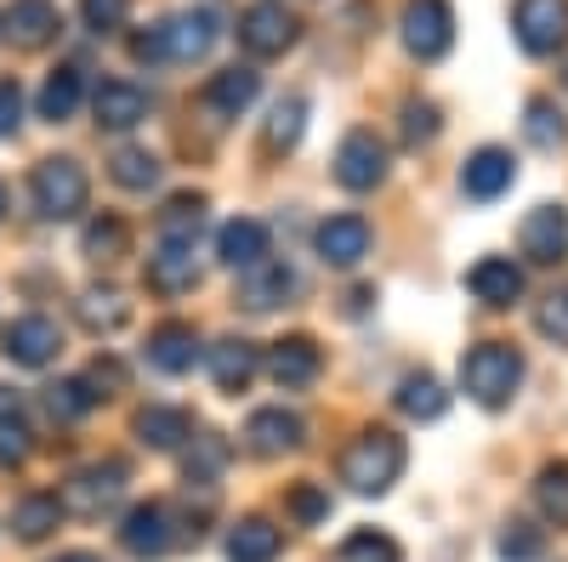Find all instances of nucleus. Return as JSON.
Returning a JSON list of instances; mask_svg holds the SVG:
<instances>
[{
    "instance_id": "1",
    "label": "nucleus",
    "mask_w": 568,
    "mask_h": 562,
    "mask_svg": "<svg viewBox=\"0 0 568 562\" xmlns=\"http://www.w3.org/2000/svg\"><path fill=\"white\" fill-rule=\"evenodd\" d=\"M216 34H222L216 12H205V7L200 12H176V18L154 23L149 34H136L131 58L136 63H200V58H211Z\"/></svg>"
},
{
    "instance_id": "2",
    "label": "nucleus",
    "mask_w": 568,
    "mask_h": 562,
    "mask_svg": "<svg viewBox=\"0 0 568 562\" xmlns=\"http://www.w3.org/2000/svg\"><path fill=\"white\" fill-rule=\"evenodd\" d=\"M524 387V352L511 341H484L460 358V392L478 409H506Z\"/></svg>"
},
{
    "instance_id": "3",
    "label": "nucleus",
    "mask_w": 568,
    "mask_h": 562,
    "mask_svg": "<svg viewBox=\"0 0 568 562\" xmlns=\"http://www.w3.org/2000/svg\"><path fill=\"white\" fill-rule=\"evenodd\" d=\"M404 460H409V449H404L398 432L369 427V432H358V438L347 443V454H342V483H347L353 494H387V489L404 478Z\"/></svg>"
},
{
    "instance_id": "4",
    "label": "nucleus",
    "mask_w": 568,
    "mask_h": 562,
    "mask_svg": "<svg viewBox=\"0 0 568 562\" xmlns=\"http://www.w3.org/2000/svg\"><path fill=\"white\" fill-rule=\"evenodd\" d=\"M29 194H34V211H40L45 222H74V216L85 211V200H91V182H85L80 160L63 154V160H40V165H34Z\"/></svg>"
},
{
    "instance_id": "5",
    "label": "nucleus",
    "mask_w": 568,
    "mask_h": 562,
    "mask_svg": "<svg viewBox=\"0 0 568 562\" xmlns=\"http://www.w3.org/2000/svg\"><path fill=\"white\" fill-rule=\"evenodd\" d=\"M131 466L125 460H91L63 483V511H80V518H103V511L125 494Z\"/></svg>"
},
{
    "instance_id": "6",
    "label": "nucleus",
    "mask_w": 568,
    "mask_h": 562,
    "mask_svg": "<svg viewBox=\"0 0 568 562\" xmlns=\"http://www.w3.org/2000/svg\"><path fill=\"white\" fill-rule=\"evenodd\" d=\"M511 34L529 58H551L568 45V0H517L511 7Z\"/></svg>"
},
{
    "instance_id": "7",
    "label": "nucleus",
    "mask_w": 568,
    "mask_h": 562,
    "mask_svg": "<svg viewBox=\"0 0 568 562\" xmlns=\"http://www.w3.org/2000/svg\"><path fill=\"white\" fill-rule=\"evenodd\" d=\"M0 352H7V364H18V369H45V364L63 352L58 318H45V313H23V318H12L7 330H0Z\"/></svg>"
},
{
    "instance_id": "8",
    "label": "nucleus",
    "mask_w": 568,
    "mask_h": 562,
    "mask_svg": "<svg viewBox=\"0 0 568 562\" xmlns=\"http://www.w3.org/2000/svg\"><path fill=\"white\" fill-rule=\"evenodd\" d=\"M398 29H404L409 58H420V63H438L449 45H455V12H449V0H409Z\"/></svg>"
},
{
    "instance_id": "9",
    "label": "nucleus",
    "mask_w": 568,
    "mask_h": 562,
    "mask_svg": "<svg viewBox=\"0 0 568 562\" xmlns=\"http://www.w3.org/2000/svg\"><path fill=\"white\" fill-rule=\"evenodd\" d=\"M336 182L347 194H369V187L387 182V143L375 131H347L336 149Z\"/></svg>"
},
{
    "instance_id": "10",
    "label": "nucleus",
    "mask_w": 568,
    "mask_h": 562,
    "mask_svg": "<svg viewBox=\"0 0 568 562\" xmlns=\"http://www.w3.org/2000/svg\"><path fill=\"white\" fill-rule=\"evenodd\" d=\"M296 18L278 7V0H256V7L240 12V45L251 58H278V52H291L296 45Z\"/></svg>"
},
{
    "instance_id": "11",
    "label": "nucleus",
    "mask_w": 568,
    "mask_h": 562,
    "mask_svg": "<svg viewBox=\"0 0 568 562\" xmlns=\"http://www.w3.org/2000/svg\"><path fill=\"white\" fill-rule=\"evenodd\" d=\"M120 545L136 556V562H160L171 545H176V523H171V505L149 500V505H131L125 523H120Z\"/></svg>"
},
{
    "instance_id": "12",
    "label": "nucleus",
    "mask_w": 568,
    "mask_h": 562,
    "mask_svg": "<svg viewBox=\"0 0 568 562\" xmlns=\"http://www.w3.org/2000/svg\"><path fill=\"white\" fill-rule=\"evenodd\" d=\"M517 251H524L535 267H557L568 256V211L562 205H535L517 227Z\"/></svg>"
},
{
    "instance_id": "13",
    "label": "nucleus",
    "mask_w": 568,
    "mask_h": 562,
    "mask_svg": "<svg viewBox=\"0 0 568 562\" xmlns=\"http://www.w3.org/2000/svg\"><path fill=\"white\" fill-rule=\"evenodd\" d=\"M256 91H262V74L256 69H222V74H211L205 80V91H200V109L216 120V125H227V120H240L251 103H256Z\"/></svg>"
},
{
    "instance_id": "14",
    "label": "nucleus",
    "mask_w": 568,
    "mask_h": 562,
    "mask_svg": "<svg viewBox=\"0 0 568 562\" xmlns=\"http://www.w3.org/2000/svg\"><path fill=\"white\" fill-rule=\"evenodd\" d=\"M313 251H318V262H324V267H358V262L369 256V222H364V216H353V211L318 222Z\"/></svg>"
},
{
    "instance_id": "15",
    "label": "nucleus",
    "mask_w": 568,
    "mask_h": 562,
    "mask_svg": "<svg viewBox=\"0 0 568 562\" xmlns=\"http://www.w3.org/2000/svg\"><path fill=\"white\" fill-rule=\"evenodd\" d=\"M0 34H7L12 45H23V52H34V45H45V40H58L63 34L58 0H12L7 18H0Z\"/></svg>"
},
{
    "instance_id": "16",
    "label": "nucleus",
    "mask_w": 568,
    "mask_h": 562,
    "mask_svg": "<svg viewBox=\"0 0 568 562\" xmlns=\"http://www.w3.org/2000/svg\"><path fill=\"white\" fill-rule=\"evenodd\" d=\"M318 369H324V352H318L313 336H284V341H273V352H267V375H273L284 392L313 387Z\"/></svg>"
},
{
    "instance_id": "17",
    "label": "nucleus",
    "mask_w": 568,
    "mask_h": 562,
    "mask_svg": "<svg viewBox=\"0 0 568 562\" xmlns=\"http://www.w3.org/2000/svg\"><path fill=\"white\" fill-rule=\"evenodd\" d=\"M296 290H302V278L284 262H273V256L240 273V307H251V313H273V307L291 302Z\"/></svg>"
},
{
    "instance_id": "18",
    "label": "nucleus",
    "mask_w": 568,
    "mask_h": 562,
    "mask_svg": "<svg viewBox=\"0 0 568 562\" xmlns=\"http://www.w3.org/2000/svg\"><path fill=\"white\" fill-rule=\"evenodd\" d=\"M91 114H98L103 131H136L149 120V91L131 85V80H103L91 91Z\"/></svg>"
},
{
    "instance_id": "19",
    "label": "nucleus",
    "mask_w": 568,
    "mask_h": 562,
    "mask_svg": "<svg viewBox=\"0 0 568 562\" xmlns=\"http://www.w3.org/2000/svg\"><path fill=\"white\" fill-rule=\"evenodd\" d=\"M216 256H222V267H233V273H245V267L267 262V256H273V233H267V222H256V216H233V222L216 233Z\"/></svg>"
},
{
    "instance_id": "20",
    "label": "nucleus",
    "mask_w": 568,
    "mask_h": 562,
    "mask_svg": "<svg viewBox=\"0 0 568 562\" xmlns=\"http://www.w3.org/2000/svg\"><path fill=\"white\" fill-rule=\"evenodd\" d=\"M511 182H517V160H511L506 149H478V154L466 160V171H460V194L478 200V205H489V200L506 194Z\"/></svg>"
},
{
    "instance_id": "21",
    "label": "nucleus",
    "mask_w": 568,
    "mask_h": 562,
    "mask_svg": "<svg viewBox=\"0 0 568 562\" xmlns=\"http://www.w3.org/2000/svg\"><path fill=\"white\" fill-rule=\"evenodd\" d=\"M149 364L160 369V375H187L194 369V358H200V336H194V324H182V318H165V324H154L149 330Z\"/></svg>"
},
{
    "instance_id": "22",
    "label": "nucleus",
    "mask_w": 568,
    "mask_h": 562,
    "mask_svg": "<svg viewBox=\"0 0 568 562\" xmlns=\"http://www.w3.org/2000/svg\"><path fill=\"white\" fill-rule=\"evenodd\" d=\"M302 438H307V427H302V415H291V409H256L251 420H245V443H251V454H291V449H302Z\"/></svg>"
},
{
    "instance_id": "23",
    "label": "nucleus",
    "mask_w": 568,
    "mask_h": 562,
    "mask_svg": "<svg viewBox=\"0 0 568 562\" xmlns=\"http://www.w3.org/2000/svg\"><path fill=\"white\" fill-rule=\"evenodd\" d=\"M256 369H262V352H256L245 336H227V341L211 347V381H216V392H227V398H240V392L256 381Z\"/></svg>"
},
{
    "instance_id": "24",
    "label": "nucleus",
    "mask_w": 568,
    "mask_h": 562,
    "mask_svg": "<svg viewBox=\"0 0 568 562\" xmlns=\"http://www.w3.org/2000/svg\"><path fill=\"white\" fill-rule=\"evenodd\" d=\"M466 290L478 296L484 307H511L517 296H524V267H517L511 256H484L478 267L466 273Z\"/></svg>"
},
{
    "instance_id": "25",
    "label": "nucleus",
    "mask_w": 568,
    "mask_h": 562,
    "mask_svg": "<svg viewBox=\"0 0 568 562\" xmlns=\"http://www.w3.org/2000/svg\"><path fill=\"white\" fill-rule=\"evenodd\" d=\"M200 285V262H194V245H171L160 239V251L149 256V290L160 296H182Z\"/></svg>"
},
{
    "instance_id": "26",
    "label": "nucleus",
    "mask_w": 568,
    "mask_h": 562,
    "mask_svg": "<svg viewBox=\"0 0 568 562\" xmlns=\"http://www.w3.org/2000/svg\"><path fill=\"white\" fill-rule=\"evenodd\" d=\"M80 98H85V74H80L74 63L52 69V74H45V85H40V120H52V125L74 120Z\"/></svg>"
},
{
    "instance_id": "27",
    "label": "nucleus",
    "mask_w": 568,
    "mask_h": 562,
    "mask_svg": "<svg viewBox=\"0 0 568 562\" xmlns=\"http://www.w3.org/2000/svg\"><path fill=\"white\" fill-rule=\"evenodd\" d=\"M136 438L149 443V449H182L187 438H194V415L154 403V409H142V415H136Z\"/></svg>"
},
{
    "instance_id": "28",
    "label": "nucleus",
    "mask_w": 568,
    "mask_h": 562,
    "mask_svg": "<svg viewBox=\"0 0 568 562\" xmlns=\"http://www.w3.org/2000/svg\"><path fill=\"white\" fill-rule=\"evenodd\" d=\"M278 551H284V534L267 518H245L227 534V562H273Z\"/></svg>"
},
{
    "instance_id": "29",
    "label": "nucleus",
    "mask_w": 568,
    "mask_h": 562,
    "mask_svg": "<svg viewBox=\"0 0 568 562\" xmlns=\"http://www.w3.org/2000/svg\"><path fill=\"white\" fill-rule=\"evenodd\" d=\"M80 251H85V262H120L125 251H131V227L114 216V211H103V216H91L85 222V233H80Z\"/></svg>"
},
{
    "instance_id": "30",
    "label": "nucleus",
    "mask_w": 568,
    "mask_h": 562,
    "mask_svg": "<svg viewBox=\"0 0 568 562\" xmlns=\"http://www.w3.org/2000/svg\"><path fill=\"white\" fill-rule=\"evenodd\" d=\"M98 403H103V392L91 387V375H69V381L45 387V415L63 420V427H69V420H85Z\"/></svg>"
},
{
    "instance_id": "31",
    "label": "nucleus",
    "mask_w": 568,
    "mask_h": 562,
    "mask_svg": "<svg viewBox=\"0 0 568 562\" xmlns=\"http://www.w3.org/2000/svg\"><path fill=\"white\" fill-rule=\"evenodd\" d=\"M74 318L85 324L91 336H114L120 324L131 318V307H125V296H120V290H85V296L74 302Z\"/></svg>"
},
{
    "instance_id": "32",
    "label": "nucleus",
    "mask_w": 568,
    "mask_h": 562,
    "mask_svg": "<svg viewBox=\"0 0 568 562\" xmlns=\"http://www.w3.org/2000/svg\"><path fill=\"white\" fill-rule=\"evenodd\" d=\"M200 227H205V194H176L160 211V239H171V245H194Z\"/></svg>"
},
{
    "instance_id": "33",
    "label": "nucleus",
    "mask_w": 568,
    "mask_h": 562,
    "mask_svg": "<svg viewBox=\"0 0 568 562\" xmlns=\"http://www.w3.org/2000/svg\"><path fill=\"white\" fill-rule=\"evenodd\" d=\"M302 131H307V98H284V103H273V114H267V131H262V143L278 154H291L296 143H302Z\"/></svg>"
},
{
    "instance_id": "34",
    "label": "nucleus",
    "mask_w": 568,
    "mask_h": 562,
    "mask_svg": "<svg viewBox=\"0 0 568 562\" xmlns=\"http://www.w3.org/2000/svg\"><path fill=\"white\" fill-rule=\"evenodd\" d=\"M535 505H540L546 523L568 529V460L540 466V478H535Z\"/></svg>"
},
{
    "instance_id": "35",
    "label": "nucleus",
    "mask_w": 568,
    "mask_h": 562,
    "mask_svg": "<svg viewBox=\"0 0 568 562\" xmlns=\"http://www.w3.org/2000/svg\"><path fill=\"white\" fill-rule=\"evenodd\" d=\"M398 409L409 420H438L449 409V392L433 381V375H404V387H398Z\"/></svg>"
},
{
    "instance_id": "36",
    "label": "nucleus",
    "mask_w": 568,
    "mask_h": 562,
    "mask_svg": "<svg viewBox=\"0 0 568 562\" xmlns=\"http://www.w3.org/2000/svg\"><path fill=\"white\" fill-rule=\"evenodd\" d=\"M58 518H63V500L58 494H29L18 511H12V529H18V540H45V534H52L58 529Z\"/></svg>"
},
{
    "instance_id": "37",
    "label": "nucleus",
    "mask_w": 568,
    "mask_h": 562,
    "mask_svg": "<svg viewBox=\"0 0 568 562\" xmlns=\"http://www.w3.org/2000/svg\"><path fill=\"white\" fill-rule=\"evenodd\" d=\"M109 176H114L120 187H131V194H149V187H160V160H154L149 149H120V154L109 160Z\"/></svg>"
},
{
    "instance_id": "38",
    "label": "nucleus",
    "mask_w": 568,
    "mask_h": 562,
    "mask_svg": "<svg viewBox=\"0 0 568 562\" xmlns=\"http://www.w3.org/2000/svg\"><path fill=\"white\" fill-rule=\"evenodd\" d=\"M524 136H529V143H535L540 154H557V149L568 143V125H562L557 103L535 98V103H529V114H524Z\"/></svg>"
},
{
    "instance_id": "39",
    "label": "nucleus",
    "mask_w": 568,
    "mask_h": 562,
    "mask_svg": "<svg viewBox=\"0 0 568 562\" xmlns=\"http://www.w3.org/2000/svg\"><path fill=\"white\" fill-rule=\"evenodd\" d=\"M495 556H500V562H540V556H546V529H535V523H506L500 540H495Z\"/></svg>"
},
{
    "instance_id": "40",
    "label": "nucleus",
    "mask_w": 568,
    "mask_h": 562,
    "mask_svg": "<svg viewBox=\"0 0 568 562\" xmlns=\"http://www.w3.org/2000/svg\"><path fill=\"white\" fill-rule=\"evenodd\" d=\"M342 562H404V545L382 529H358L342 540Z\"/></svg>"
},
{
    "instance_id": "41",
    "label": "nucleus",
    "mask_w": 568,
    "mask_h": 562,
    "mask_svg": "<svg viewBox=\"0 0 568 562\" xmlns=\"http://www.w3.org/2000/svg\"><path fill=\"white\" fill-rule=\"evenodd\" d=\"M284 511H291V523L313 529V523H324V518H329V494H324L318 483H296L291 494H284Z\"/></svg>"
},
{
    "instance_id": "42",
    "label": "nucleus",
    "mask_w": 568,
    "mask_h": 562,
    "mask_svg": "<svg viewBox=\"0 0 568 562\" xmlns=\"http://www.w3.org/2000/svg\"><path fill=\"white\" fill-rule=\"evenodd\" d=\"M438 103H420V98H409L404 103V149H426L438 136Z\"/></svg>"
},
{
    "instance_id": "43",
    "label": "nucleus",
    "mask_w": 568,
    "mask_h": 562,
    "mask_svg": "<svg viewBox=\"0 0 568 562\" xmlns=\"http://www.w3.org/2000/svg\"><path fill=\"white\" fill-rule=\"evenodd\" d=\"M535 330H540L546 341L568 347V285H562V290H551V296L535 307Z\"/></svg>"
},
{
    "instance_id": "44",
    "label": "nucleus",
    "mask_w": 568,
    "mask_h": 562,
    "mask_svg": "<svg viewBox=\"0 0 568 562\" xmlns=\"http://www.w3.org/2000/svg\"><path fill=\"white\" fill-rule=\"evenodd\" d=\"M80 18H85L91 34H114L131 18V0H80Z\"/></svg>"
},
{
    "instance_id": "45",
    "label": "nucleus",
    "mask_w": 568,
    "mask_h": 562,
    "mask_svg": "<svg viewBox=\"0 0 568 562\" xmlns=\"http://www.w3.org/2000/svg\"><path fill=\"white\" fill-rule=\"evenodd\" d=\"M227 460V443L222 438H194V454H187V483H211Z\"/></svg>"
},
{
    "instance_id": "46",
    "label": "nucleus",
    "mask_w": 568,
    "mask_h": 562,
    "mask_svg": "<svg viewBox=\"0 0 568 562\" xmlns=\"http://www.w3.org/2000/svg\"><path fill=\"white\" fill-rule=\"evenodd\" d=\"M29 460V427L23 415H0V466H23Z\"/></svg>"
},
{
    "instance_id": "47",
    "label": "nucleus",
    "mask_w": 568,
    "mask_h": 562,
    "mask_svg": "<svg viewBox=\"0 0 568 562\" xmlns=\"http://www.w3.org/2000/svg\"><path fill=\"white\" fill-rule=\"evenodd\" d=\"M18 125H23V85L0 80V136H18Z\"/></svg>"
},
{
    "instance_id": "48",
    "label": "nucleus",
    "mask_w": 568,
    "mask_h": 562,
    "mask_svg": "<svg viewBox=\"0 0 568 562\" xmlns=\"http://www.w3.org/2000/svg\"><path fill=\"white\" fill-rule=\"evenodd\" d=\"M85 375H91V387H98V392H103V398H109V392H120V387H125V364H120V358H98V364H91V369H85Z\"/></svg>"
},
{
    "instance_id": "49",
    "label": "nucleus",
    "mask_w": 568,
    "mask_h": 562,
    "mask_svg": "<svg viewBox=\"0 0 568 562\" xmlns=\"http://www.w3.org/2000/svg\"><path fill=\"white\" fill-rule=\"evenodd\" d=\"M0 415H23V398L12 387H0Z\"/></svg>"
},
{
    "instance_id": "50",
    "label": "nucleus",
    "mask_w": 568,
    "mask_h": 562,
    "mask_svg": "<svg viewBox=\"0 0 568 562\" xmlns=\"http://www.w3.org/2000/svg\"><path fill=\"white\" fill-rule=\"evenodd\" d=\"M58 562H103V556H91V551H69V556H58Z\"/></svg>"
},
{
    "instance_id": "51",
    "label": "nucleus",
    "mask_w": 568,
    "mask_h": 562,
    "mask_svg": "<svg viewBox=\"0 0 568 562\" xmlns=\"http://www.w3.org/2000/svg\"><path fill=\"white\" fill-rule=\"evenodd\" d=\"M7 200H12V194H7V182H0V216H7Z\"/></svg>"
},
{
    "instance_id": "52",
    "label": "nucleus",
    "mask_w": 568,
    "mask_h": 562,
    "mask_svg": "<svg viewBox=\"0 0 568 562\" xmlns=\"http://www.w3.org/2000/svg\"><path fill=\"white\" fill-rule=\"evenodd\" d=\"M562 85H568V69H562Z\"/></svg>"
}]
</instances>
